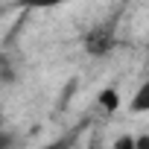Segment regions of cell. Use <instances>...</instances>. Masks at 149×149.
<instances>
[{
	"label": "cell",
	"instance_id": "obj_1",
	"mask_svg": "<svg viewBox=\"0 0 149 149\" xmlns=\"http://www.w3.org/2000/svg\"><path fill=\"white\" fill-rule=\"evenodd\" d=\"M82 47H85V53L94 56V58L108 56V53L117 47V21H105V24H97L94 29H88L85 38H82Z\"/></svg>",
	"mask_w": 149,
	"mask_h": 149
},
{
	"label": "cell",
	"instance_id": "obj_7",
	"mask_svg": "<svg viewBox=\"0 0 149 149\" xmlns=\"http://www.w3.org/2000/svg\"><path fill=\"white\" fill-rule=\"evenodd\" d=\"M9 146H12V137L6 132H0V149H9Z\"/></svg>",
	"mask_w": 149,
	"mask_h": 149
},
{
	"label": "cell",
	"instance_id": "obj_3",
	"mask_svg": "<svg viewBox=\"0 0 149 149\" xmlns=\"http://www.w3.org/2000/svg\"><path fill=\"white\" fill-rule=\"evenodd\" d=\"M146 108H149V85L143 82V85L137 88V94L132 97V102H129V111H132V114H143Z\"/></svg>",
	"mask_w": 149,
	"mask_h": 149
},
{
	"label": "cell",
	"instance_id": "obj_2",
	"mask_svg": "<svg viewBox=\"0 0 149 149\" xmlns=\"http://www.w3.org/2000/svg\"><path fill=\"white\" fill-rule=\"evenodd\" d=\"M79 129H70L67 134H61V137H56V140H50V143H44L41 149H73L76 146V140H79Z\"/></svg>",
	"mask_w": 149,
	"mask_h": 149
},
{
	"label": "cell",
	"instance_id": "obj_4",
	"mask_svg": "<svg viewBox=\"0 0 149 149\" xmlns=\"http://www.w3.org/2000/svg\"><path fill=\"white\" fill-rule=\"evenodd\" d=\"M100 105H102L108 114H114V111L120 108V91H117V88H105V91L100 94Z\"/></svg>",
	"mask_w": 149,
	"mask_h": 149
},
{
	"label": "cell",
	"instance_id": "obj_6",
	"mask_svg": "<svg viewBox=\"0 0 149 149\" xmlns=\"http://www.w3.org/2000/svg\"><path fill=\"white\" fill-rule=\"evenodd\" d=\"M111 149H134V134H120L111 143Z\"/></svg>",
	"mask_w": 149,
	"mask_h": 149
},
{
	"label": "cell",
	"instance_id": "obj_5",
	"mask_svg": "<svg viewBox=\"0 0 149 149\" xmlns=\"http://www.w3.org/2000/svg\"><path fill=\"white\" fill-rule=\"evenodd\" d=\"M15 3L21 6V9H56V6H64V3H70V0H15Z\"/></svg>",
	"mask_w": 149,
	"mask_h": 149
},
{
	"label": "cell",
	"instance_id": "obj_8",
	"mask_svg": "<svg viewBox=\"0 0 149 149\" xmlns=\"http://www.w3.org/2000/svg\"><path fill=\"white\" fill-rule=\"evenodd\" d=\"M0 61H3V58H0Z\"/></svg>",
	"mask_w": 149,
	"mask_h": 149
}]
</instances>
